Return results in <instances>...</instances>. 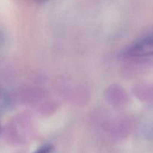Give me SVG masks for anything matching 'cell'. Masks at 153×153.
I'll return each mask as SVG.
<instances>
[{
	"label": "cell",
	"mask_w": 153,
	"mask_h": 153,
	"mask_svg": "<svg viewBox=\"0 0 153 153\" xmlns=\"http://www.w3.org/2000/svg\"><path fill=\"white\" fill-rule=\"evenodd\" d=\"M122 56L134 61H153V30L127 46Z\"/></svg>",
	"instance_id": "6da1fadb"
},
{
	"label": "cell",
	"mask_w": 153,
	"mask_h": 153,
	"mask_svg": "<svg viewBox=\"0 0 153 153\" xmlns=\"http://www.w3.org/2000/svg\"><path fill=\"white\" fill-rule=\"evenodd\" d=\"M52 149H53V147H52V145L45 144L43 146H40V148H38L35 152L33 153H50Z\"/></svg>",
	"instance_id": "7a4b0ae2"
},
{
	"label": "cell",
	"mask_w": 153,
	"mask_h": 153,
	"mask_svg": "<svg viewBox=\"0 0 153 153\" xmlns=\"http://www.w3.org/2000/svg\"><path fill=\"white\" fill-rule=\"evenodd\" d=\"M34 1H35L36 2H38V3H43V2H45V1H46L47 0H34Z\"/></svg>",
	"instance_id": "3957f363"
}]
</instances>
